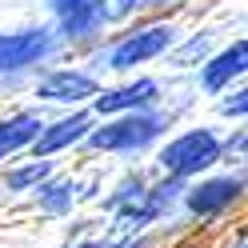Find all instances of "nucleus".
Wrapping results in <instances>:
<instances>
[{
  "label": "nucleus",
  "mask_w": 248,
  "mask_h": 248,
  "mask_svg": "<svg viewBox=\"0 0 248 248\" xmlns=\"http://www.w3.org/2000/svg\"><path fill=\"white\" fill-rule=\"evenodd\" d=\"M160 96V84L148 80V76H140V80H128L120 88H104L92 96V112L100 116H124V112H144L148 104H156Z\"/></svg>",
  "instance_id": "nucleus-6"
},
{
  "label": "nucleus",
  "mask_w": 248,
  "mask_h": 248,
  "mask_svg": "<svg viewBox=\"0 0 248 248\" xmlns=\"http://www.w3.org/2000/svg\"><path fill=\"white\" fill-rule=\"evenodd\" d=\"M220 156H224V144L212 128H188L156 152V164L172 180H188V176H204L208 168H216Z\"/></svg>",
  "instance_id": "nucleus-1"
},
{
  "label": "nucleus",
  "mask_w": 248,
  "mask_h": 248,
  "mask_svg": "<svg viewBox=\"0 0 248 248\" xmlns=\"http://www.w3.org/2000/svg\"><path fill=\"white\" fill-rule=\"evenodd\" d=\"M72 248H100L96 240H84V244H72Z\"/></svg>",
  "instance_id": "nucleus-14"
},
{
  "label": "nucleus",
  "mask_w": 248,
  "mask_h": 248,
  "mask_svg": "<svg viewBox=\"0 0 248 248\" xmlns=\"http://www.w3.org/2000/svg\"><path fill=\"white\" fill-rule=\"evenodd\" d=\"M52 172V160H32V164H24V168H12V172H4V188L12 192H28V188H36V184Z\"/></svg>",
  "instance_id": "nucleus-12"
},
{
  "label": "nucleus",
  "mask_w": 248,
  "mask_h": 248,
  "mask_svg": "<svg viewBox=\"0 0 248 248\" xmlns=\"http://www.w3.org/2000/svg\"><path fill=\"white\" fill-rule=\"evenodd\" d=\"M96 92H100V84L92 80L88 72H72V68L48 72L36 84V96L48 100V104H80V100H92Z\"/></svg>",
  "instance_id": "nucleus-8"
},
{
  "label": "nucleus",
  "mask_w": 248,
  "mask_h": 248,
  "mask_svg": "<svg viewBox=\"0 0 248 248\" xmlns=\"http://www.w3.org/2000/svg\"><path fill=\"white\" fill-rule=\"evenodd\" d=\"M56 48L48 28H20V32H0V72H16L44 60Z\"/></svg>",
  "instance_id": "nucleus-5"
},
{
  "label": "nucleus",
  "mask_w": 248,
  "mask_h": 248,
  "mask_svg": "<svg viewBox=\"0 0 248 248\" xmlns=\"http://www.w3.org/2000/svg\"><path fill=\"white\" fill-rule=\"evenodd\" d=\"M160 132H164L160 116H152V112H124L120 120L104 124V128H92L84 136V144L96 148V152H136V148L152 144Z\"/></svg>",
  "instance_id": "nucleus-2"
},
{
  "label": "nucleus",
  "mask_w": 248,
  "mask_h": 248,
  "mask_svg": "<svg viewBox=\"0 0 248 248\" xmlns=\"http://www.w3.org/2000/svg\"><path fill=\"white\" fill-rule=\"evenodd\" d=\"M172 40H176L172 24H152V28H144V32H132V36L116 40L112 48H108V56H100V60H108V68H116V72H128L136 64H144V60L168 52Z\"/></svg>",
  "instance_id": "nucleus-3"
},
{
  "label": "nucleus",
  "mask_w": 248,
  "mask_h": 248,
  "mask_svg": "<svg viewBox=\"0 0 248 248\" xmlns=\"http://www.w3.org/2000/svg\"><path fill=\"white\" fill-rule=\"evenodd\" d=\"M116 4H120V8H132V4H140V0H116Z\"/></svg>",
  "instance_id": "nucleus-15"
},
{
  "label": "nucleus",
  "mask_w": 248,
  "mask_h": 248,
  "mask_svg": "<svg viewBox=\"0 0 248 248\" xmlns=\"http://www.w3.org/2000/svg\"><path fill=\"white\" fill-rule=\"evenodd\" d=\"M240 196H244V176L224 172V176H208L192 188H184V204L192 216H220L232 204H240Z\"/></svg>",
  "instance_id": "nucleus-4"
},
{
  "label": "nucleus",
  "mask_w": 248,
  "mask_h": 248,
  "mask_svg": "<svg viewBox=\"0 0 248 248\" xmlns=\"http://www.w3.org/2000/svg\"><path fill=\"white\" fill-rule=\"evenodd\" d=\"M64 36H92L108 20V0H48Z\"/></svg>",
  "instance_id": "nucleus-9"
},
{
  "label": "nucleus",
  "mask_w": 248,
  "mask_h": 248,
  "mask_svg": "<svg viewBox=\"0 0 248 248\" xmlns=\"http://www.w3.org/2000/svg\"><path fill=\"white\" fill-rule=\"evenodd\" d=\"M88 132H92V112H72L64 120H56V124H44L40 136L32 140V156L36 160H48L52 152H64L72 144H80Z\"/></svg>",
  "instance_id": "nucleus-7"
},
{
  "label": "nucleus",
  "mask_w": 248,
  "mask_h": 248,
  "mask_svg": "<svg viewBox=\"0 0 248 248\" xmlns=\"http://www.w3.org/2000/svg\"><path fill=\"white\" fill-rule=\"evenodd\" d=\"M224 112H228V116H232V112L244 116V92H236V100H224Z\"/></svg>",
  "instance_id": "nucleus-13"
},
{
  "label": "nucleus",
  "mask_w": 248,
  "mask_h": 248,
  "mask_svg": "<svg viewBox=\"0 0 248 248\" xmlns=\"http://www.w3.org/2000/svg\"><path fill=\"white\" fill-rule=\"evenodd\" d=\"M244 64H248V44L236 40V44H228L224 52H216L208 64L200 68V84H204L208 92H224L232 80L244 76Z\"/></svg>",
  "instance_id": "nucleus-10"
},
{
  "label": "nucleus",
  "mask_w": 248,
  "mask_h": 248,
  "mask_svg": "<svg viewBox=\"0 0 248 248\" xmlns=\"http://www.w3.org/2000/svg\"><path fill=\"white\" fill-rule=\"evenodd\" d=\"M40 128H44L40 112H12V116L0 120V164L12 160L24 148H32V140L40 136Z\"/></svg>",
  "instance_id": "nucleus-11"
}]
</instances>
